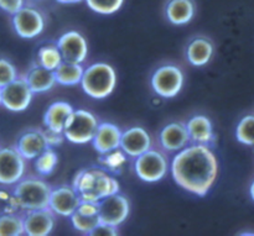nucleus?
Instances as JSON below:
<instances>
[{
    "instance_id": "2f4dec72",
    "label": "nucleus",
    "mask_w": 254,
    "mask_h": 236,
    "mask_svg": "<svg viewBox=\"0 0 254 236\" xmlns=\"http://www.w3.org/2000/svg\"><path fill=\"white\" fill-rule=\"evenodd\" d=\"M25 6V0H0V9L10 15H14Z\"/></svg>"
},
{
    "instance_id": "cd10ccee",
    "label": "nucleus",
    "mask_w": 254,
    "mask_h": 236,
    "mask_svg": "<svg viewBox=\"0 0 254 236\" xmlns=\"http://www.w3.org/2000/svg\"><path fill=\"white\" fill-rule=\"evenodd\" d=\"M59 163V156L56 151L50 146L40 156L35 158V168L40 175H51Z\"/></svg>"
},
{
    "instance_id": "4468645a",
    "label": "nucleus",
    "mask_w": 254,
    "mask_h": 236,
    "mask_svg": "<svg viewBox=\"0 0 254 236\" xmlns=\"http://www.w3.org/2000/svg\"><path fill=\"white\" fill-rule=\"evenodd\" d=\"M24 228L29 236H47L55 228V213L50 208L26 210Z\"/></svg>"
},
{
    "instance_id": "f03ea898",
    "label": "nucleus",
    "mask_w": 254,
    "mask_h": 236,
    "mask_svg": "<svg viewBox=\"0 0 254 236\" xmlns=\"http://www.w3.org/2000/svg\"><path fill=\"white\" fill-rule=\"evenodd\" d=\"M73 188L83 202L98 203L119 192V183L106 171L87 168L79 171L73 181Z\"/></svg>"
},
{
    "instance_id": "5701e85b",
    "label": "nucleus",
    "mask_w": 254,
    "mask_h": 236,
    "mask_svg": "<svg viewBox=\"0 0 254 236\" xmlns=\"http://www.w3.org/2000/svg\"><path fill=\"white\" fill-rule=\"evenodd\" d=\"M213 54V45L210 40L197 37L189 44L186 57L192 66L201 67L210 62Z\"/></svg>"
},
{
    "instance_id": "f257e3e1",
    "label": "nucleus",
    "mask_w": 254,
    "mask_h": 236,
    "mask_svg": "<svg viewBox=\"0 0 254 236\" xmlns=\"http://www.w3.org/2000/svg\"><path fill=\"white\" fill-rule=\"evenodd\" d=\"M171 173L176 185L198 197H205L215 183L218 161L203 143L183 148L174 157Z\"/></svg>"
},
{
    "instance_id": "a878e982",
    "label": "nucleus",
    "mask_w": 254,
    "mask_h": 236,
    "mask_svg": "<svg viewBox=\"0 0 254 236\" xmlns=\"http://www.w3.org/2000/svg\"><path fill=\"white\" fill-rule=\"evenodd\" d=\"M24 234V217L17 214L0 215V236H20Z\"/></svg>"
},
{
    "instance_id": "0eeeda50",
    "label": "nucleus",
    "mask_w": 254,
    "mask_h": 236,
    "mask_svg": "<svg viewBox=\"0 0 254 236\" xmlns=\"http://www.w3.org/2000/svg\"><path fill=\"white\" fill-rule=\"evenodd\" d=\"M184 86V74L176 66H163L151 77V87L158 95L174 98L180 93Z\"/></svg>"
},
{
    "instance_id": "f3484780",
    "label": "nucleus",
    "mask_w": 254,
    "mask_h": 236,
    "mask_svg": "<svg viewBox=\"0 0 254 236\" xmlns=\"http://www.w3.org/2000/svg\"><path fill=\"white\" fill-rule=\"evenodd\" d=\"M151 139L143 128H130L122 134L121 148L130 157H138L150 150Z\"/></svg>"
},
{
    "instance_id": "c9c22d12",
    "label": "nucleus",
    "mask_w": 254,
    "mask_h": 236,
    "mask_svg": "<svg viewBox=\"0 0 254 236\" xmlns=\"http://www.w3.org/2000/svg\"><path fill=\"white\" fill-rule=\"evenodd\" d=\"M1 93H2V88L0 87V104H1Z\"/></svg>"
},
{
    "instance_id": "4be33fe9",
    "label": "nucleus",
    "mask_w": 254,
    "mask_h": 236,
    "mask_svg": "<svg viewBox=\"0 0 254 236\" xmlns=\"http://www.w3.org/2000/svg\"><path fill=\"white\" fill-rule=\"evenodd\" d=\"M165 14L171 24L185 25L190 22L195 15V2L193 0H169Z\"/></svg>"
},
{
    "instance_id": "412c9836",
    "label": "nucleus",
    "mask_w": 254,
    "mask_h": 236,
    "mask_svg": "<svg viewBox=\"0 0 254 236\" xmlns=\"http://www.w3.org/2000/svg\"><path fill=\"white\" fill-rule=\"evenodd\" d=\"M25 79H26L27 84L34 92V94L49 92L55 86V83H57L55 71L45 68L40 64L30 68L25 76Z\"/></svg>"
},
{
    "instance_id": "dca6fc26",
    "label": "nucleus",
    "mask_w": 254,
    "mask_h": 236,
    "mask_svg": "<svg viewBox=\"0 0 254 236\" xmlns=\"http://www.w3.org/2000/svg\"><path fill=\"white\" fill-rule=\"evenodd\" d=\"M122 131L112 123H102L98 125L93 140V147L101 155H108L121 147Z\"/></svg>"
},
{
    "instance_id": "6ab92c4d",
    "label": "nucleus",
    "mask_w": 254,
    "mask_h": 236,
    "mask_svg": "<svg viewBox=\"0 0 254 236\" xmlns=\"http://www.w3.org/2000/svg\"><path fill=\"white\" fill-rule=\"evenodd\" d=\"M186 125L180 123L168 124L160 133V143L166 151H181L190 142Z\"/></svg>"
},
{
    "instance_id": "a211bd4d",
    "label": "nucleus",
    "mask_w": 254,
    "mask_h": 236,
    "mask_svg": "<svg viewBox=\"0 0 254 236\" xmlns=\"http://www.w3.org/2000/svg\"><path fill=\"white\" fill-rule=\"evenodd\" d=\"M69 218H71V223L74 229L89 235L101 224L98 203L83 202L82 200L81 204L78 205V208L74 210V213Z\"/></svg>"
},
{
    "instance_id": "2eb2a0df",
    "label": "nucleus",
    "mask_w": 254,
    "mask_h": 236,
    "mask_svg": "<svg viewBox=\"0 0 254 236\" xmlns=\"http://www.w3.org/2000/svg\"><path fill=\"white\" fill-rule=\"evenodd\" d=\"M15 147L25 160H35L47 147H50V143L45 131L29 130L20 136Z\"/></svg>"
},
{
    "instance_id": "473e14b6",
    "label": "nucleus",
    "mask_w": 254,
    "mask_h": 236,
    "mask_svg": "<svg viewBox=\"0 0 254 236\" xmlns=\"http://www.w3.org/2000/svg\"><path fill=\"white\" fill-rule=\"evenodd\" d=\"M89 235H96V236H116L118 235V230H117V227H112V225L108 224H99L93 232Z\"/></svg>"
},
{
    "instance_id": "20e7f679",
    "label": "nucleus",
    "mask_w": 254,
    "mask_h": 236,
    "mask_svg": "<svg viewBox=\"0 0 254 236\" xmlns=\"http://www.w3.org/2000/svg\"><path fill=\"white\" fill-rule=\"evenodd\" d=\"M82 89L93 99H104L113 93L117 86V73L112 66L98 62L84 69Z\"/></svg>"
},
{
    "instance_id": "c85d7f7f",
    "label": "nucleus",
    "mask_w": 254,
    "mask_h": 236,
    "mask_svg": "<svg viewBox=\"0 0 254 236\" xmlns=\"http://www.w3.org/2000/svg\"><path fill=\"white\" fill-rule=\"evenodd\" d=\"M236 138L243 145L254 146V115L241 119L236 129Z\"/></svg>"
},
{
    "instance_id": "bb28decb",
    "label": "nucleus",
    "mask_w": 254,
    "mask_h": 236,
    "mask_svg": "<svg viewBox=\"0 0 254 236\" xmlns=\"http://www.w3.org/2000/svg\"><path fill=\"white\" fill-rule=\"evenodd\" d=\"M37 61H39L40 66L55 71L64 62V58H62V54L57 45L56 46L47 45V46H42L39 49V52H37Z\"/></svg>"
},
{
    "instance_id": "72a5a7b5",
    "label": "nucleus",
    "mask_w": 254,
    "mask_h": 236,
    "mask_svg": "<svg viewBox=\"0 0 254 236\" xmlns=\"http://www.w3.org/2000/svg\"><path fill=\"white\" fill-rule=\"evenodd\" d=\"M56 1L61 2V4H77V2H81L83 0H56Z\"/></svg>"
},
{
    "instance_id": "1a4fd4ad",
    "label": "nucleus",
    "mask_w": 254,
    "mask_h": 236,
    "mask_svg": "<svg viewBox=\"0 0 254 236\" xmlns=\"http://www.w3.org/2000/svg\"><path fill=\"white\" fill-rule=\"evenodd\" d=\"M25 161L16 147L0 148V185H16L24 177Z\"/></svg>"
},
{
    "instance_id": "b1692460",
    "label": "nucleus",
    "mask_w": 254,
    "mask_h": 236,
    "mask_svg": "<svg viewBox=\"0 0 254 236\" xmlns=\"http://www.w3.org/2000/svg\"><path fill=\"white\" fill-rule=\"evenodd\" d=\"M190 140L196 143H208L213 140V128L211 120L205 115H196L186 124Z\"/></svg>"
},
{
    "instance_id": "9d476101",
    "label": "nucleus",
    "mask_w": 254,
    "mask_h": 236,
    "mask_svg": "<svg viewBox=\"0 0 254 236\" xmlns=\"http://www.w3.org/2000/svg\"><path fill=\"white\" fill-rule=\"evenodd\" d=\"M12 27L21 39H34L44 31L45 17L40 10L24 6L12 15Z\"/></svg>"
},
{
    "instance_id": "9b49d317",
    "label": "nucleus",
    "mask_w": 254,
    "mask_h": 236,
    "mask_svg": "<svg viewBox=\"0 0 254 236\" xmlns=\"http://www.w3.org/2000/svg\"><path fill=\"white\" fill-rule=\"evenodd\" d=\"M129 212H130L129 200L118 193L106 197L101 202H98L99 219L102 224L119 227L126 222Z\"/></svg>"
},
{
    "instance_id": "423d86ee",
    "label": "nucleus",
    "mask_w": 254,
    "mask_h": 236,
    "mask_svg": "<svg viewBox=\"0 0 254 236\" xmlns=\"http://www.w3.org/2000/svg\"><path fill=\"white\" fill-rule=\"evenodd\" d=\"M135 173L141 181L148 183L159 182L168 172V161L165 156L155 150H148L138 156L134 163Z\"/></svg>"
},
{
    "instance_id": "7ed1b4c3",
    "label": "nucleus",
    "mask_w": 254,
    "mask_h": 236,
    "mask_svg": "<svg viewBox=\"0 0 254 236\" xmlns=\"http://www.w3.org/2000/svg\"><path fill=\"white\" fill-rule=\"evenodd\" d=\"M52 188L49 183L36 177L21 178L15 185L14 202L24 210L49 208Z\"/></svg>"
},
{
    "instance_id": "aec40b11",
    "label": "nucleus",
    "mask_w": 254,
    "mask_h": 236,
    "mask_svg": "<svg viewBox=\"0 0 254 236\" xmlns=\"http://www.w3.org/2000/svg\"><path fill=\"white\" fill-rule=\"evenodd\" d=\"M73 111V108L66 101H55L47 108L46 113H45V126L50 131H54L56 134H64L67 120Z\"/></svg>"
},
{
    "instance_id": "393cba45",
    "label": "nucleus",
    "mask_w": 254,
    "mask_h": 236,
    "mask_svg": "<svg viewBox=\"0 0 254 236\" xmlns=\"http://www.w3.org/2000/svg\"><path fill=\"white\" fill-rule=\"evenodd\" d=\"M84 68L81 63H72V62L64 61L56 69L55 76L59 84L62 86H76L81 83L83 77Z\"/></svg>"
},
{
    "instance_id": "ddd939ff",
    "label": "nucleus",
    "mask_w": 254,
    "mask_h": 236,
    "mask_svg": "<svg viewBox=\"0 0 254 236\" xmlns=\"http://www.w3.org/2000/svg\"><path fill=\"white\" fill-rule=\"evenodd\" d=\"M82 199L73 187H59L52 189L50 195L49 208L57 215L71 217L81 204Z\"/></svg>"
},
{
    "instance_id": "f704fd0d",
    "label": "nucleus",
    "mask_w": 254,
    "mask_h": 236,
    "mask_svg": "<svg viewBox=\"0 0 254 236\" xmlns=\"http://www.w3.org/2000/svg\"><path fill=\"white\" fill-rule=\"evenodd\" d=\"M250 193H251V197H252V199L254 200V181L252 182V185H251V188H250Z\"/></svg>"
},
{
    "instance_id": "c756f323",
    "label": "nucleus",
    "mask_w": 254,
    "mask_h": 236,
    "mask_svg": "<svg viewBox=\"0 0 254 236\" xmlns=\"http://www.w3.org/2000/svg\"><path fill=\"white\" fill-rule=\"evenodd\" d=\"M92 11L101 15H112L123 6L124 0H84Z\"/></svg>"
},
{
    "instance_id": "7c9ffc66",
    "label": "nucleus",
    "mask_w": 254,
    "mask_h": 236,
    "mask_svg": "<svg viewBox=\"0 0 254 236\" xmlns=\"http://www.w3.org/2000/svg\"><path fill=\"white\" fill-rule=\"evenodd\" d=\"M17 78V72L14 64L6 58H0V87L4 88Z\"/></svg>"
},
{
    "instance_id": "f8f14e48",
    "label": "nucleus",
    "mask_w": 254,
    "mask_h": 236,
    "mask_svg": "<svg viewBox=\"0 0 254 236\" xmlns=\"http://www.w3.org/2000/svg\"><path fill=\"white\" fill-rule=\"evenodd\" d=\"M57 47L62 58L72 63H83L88 56V45L86 39L78 31H67L57 41Z\"/></svg>"
},
{
    "instance_id": "6e6552de",
    "label": "nucleus",
    "mask_w": 254,
    "mask_h": 236,
    "mask_svg": "<svg viewBox=\"0 0 254 236\" xmlns=\"http://www.w3.org/2000/svg\"><path fill=\"white\" fill-rule=\"evenodd\" d=\"M34 92L26 79L17 77L14 82L5 86L1 93V105L12 113H21L29 108Z\"/></svg>"
},
{
    "instance_id": "39448f33",
    "label": "nucleus",
    "mask_w": 254,
    "mask_h": 236,
    "mask_svg": "<svg viewBox=\"0 0 254 236\" xmlns=\"http://www.w3.org/2000/svg\"><path fill=\"white\" fill-rule=\"evenodd\" d=\"M98 120L88 110L78 109L71 114L64 130V138L69 142L83 145L93 140L98 129Z\"/></svg>"
}]
</instances>
